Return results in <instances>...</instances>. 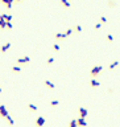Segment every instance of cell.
Here are the masks:
<instances>
[{
	"label": "cell",
	"mask_w": 120,
	"mask_h": 127,
	"mask_svg": "<svg viewBox=\"0 0 120 127\" xmlns=\"http://www.w3.org/2000/svg\"><path fill=\"white\" fill-rule=\"evenodd\" d=\"M102 72H103V66L102 65H96V66H94V68H91V70H90V76L91 77H98Z\"/></svg>",
	"instance_id": "6da1fadb"
},
{
	"label": "cell",
	"mask_w": 120,
	"mask_h": 127,
	"mask_svg": "<svg viewBox=\"0 0 120 127\" xmlns=\"http://www.w3.org/2000/svg\"><path fill=\"white\" fill-rule=\"evenodd\" d=\"M30 62V57L29 56H24V57H20V58H17L16 64L17 65H26Z\"/></svg>",
	"instance_id": "7a4b0ae2"
},
{
	"label": "cell",
	"mask_w": 120,
	"mask_h": 127,
	"mask_svg": "<svg viewBox=\"0 0 120 127\" xmlns=\"http://www.w3.org/2000/svg\"><path fill=\"white\" fill-rule=\"evenodd\" d=\"M89 85L91 86L92 89H96V88H99V86H100V82L96 79V77H91V79H90Z\"/></svg>",
	"instance_id": "3957f363"
},
{
	"label": "cell",
	"mask_w": 120,
	"mask_h": 127,
	"mask_svg": "<svg viewBox=\"0 0 120 127\" xmlns=\"http://www.w3.org/2000/svg\"><path fill=\"white\" fill-rule=\"evenodd\" d=\"M7 115H8V110H7V107L4 106V105H0V118H7Z\"/></svg>",
	"instance_id": "277c9868"
},
{
	"label": "cell",
	"mask_w": 120,
	"mask_h": 127,
	"mask_svg": "<svg viewBox=\"0 0 120 127\" xmlns=\"http://www.w3.org/2000/svg\"><path fill=\"white\" fill-rule=\"evenodd\" d=\"M11 46H12V44H11V42H5L4 45H1V46H0V53H1V54H4L7 50H9V49H11Z\"/></svg>",
	"instance_id": "5b68a950"
},
{
	"label": "cell",
	"mask_w": 120,
	"mask_h": 127,
	"mask_svg": "<svg viewBox=\"0 0 120 127\" xmlns=\"http://www.w3.org/2000/svg\"><path fill=\"white\" fill-rule=\"evenodd\" d=\"M78 113H79V116H82V118H86V116L89 115V110L86 107H79L78 109Z\"/></svg>",
	"instance_id": "8992f818"
},
{
	"label": "cell",
	"mask_w": 120,
	"mask_h": 127,
	"mask_svg": "<svg viewBox=\"0 0 120 127\" xmlns=\"http://www.w3.org/2000/svg\"><path fill=\"white\" fill-rule=\"evenodd\" d=\"M0 1H1V4L5 6L7 9H11L12 8V4L15 3V0H0Z\"/></svg>",
	"instance_id": "52a82bcc"
},
{
	"label": "cell",
	"mask_w": 120,
	"mask_h": 127,
	"mask_svg": "<svg viewBox=\"0 0 120 127\" xmlns=\"http://www.w3.org/2000/svg\"><path fill=\"white\" fill-rule=\"evenodd\" d=\"M60 4L63 7V8L69 9L70 7H71V3H70V0H60Z\"/></svg>",
	"instance_id": "ba28073f"
},
{
	"label": "cell",
	"mask_w": 120,
	"mask_h": 127,
	"mask_svg": "<svg viewBox=\"0 0 120 127\" xmlns=\"http://www.w3.org/2000/svg\"><path fill=\"white\" fill-rule=\"evenodd\" d=\"M54 39H55V40H60V41H61V40L67 39V36L65 34V32H60V33H55V34H54Z\"/></svg>",
	"instance_id": "9c48e42d"
},
{
	"label": "cell",
	"mask_w": 120,
	"mask_h": 127,
	"mask_svg": "<svg viewBox=\"0 0 120 127\" xmlns=\"http://www.w3.org/2000/svg\"><path fill=\"white\" fill-rule=\"evenodd\" d=\"M44 85H45L46 88L48 89H50V90H53V89H55V85L53 83V82L51 81H49V79H45V81H44Z\"/></svg>",
	"instance_id": "30bf717a"
},
{
	"label": "cell",
	"mask_w": 120,
	"mask_h": 127,
	"mask_svg": "<svg viewBox=\"0 0 120 127\" xmlns=\"http://www.w3.org/2000/svg\"><path fill=\"white\" fill-rule=\"evenodd\" d=\"M34 124H36V126H44V124H45V118H44V116H37Z\"/></svg>",
	"instance_id": "8fae6325"
},
{
	"label": "cell",
	"mask_w": 120,
	"mask_h": 127,
	"mask_svg": "<svg viewBox=\"0 0 120 127\" xmlns=\"http://www.w3.org/2000/svg\"><path fill=\"white\" fill-rule=\"evenodd\" d=\"M77 124H78V126H87V122L85 121V118L78 116V118H77Z\"/></svg>",
	"instance_id": "7c38bea8"
},
{
	"label": "cell",
	"mask_w": 120,
	"mask_h": 127,
	"mask_svg": "<svg viewBox=\"0 0 120 127\" xmlns=\"http://www.w3.org/2000/svg\"><path fill=\"white\" fill-rule=\"evenodd\" d=\"M28 110L32 111V113H36V111H38V107L33 103H28Z\"/></svg>",
	"instance_id": "4fadbf2b"
},
{
	"label": "cell",
	"mask_w": 120,
	"mask_h": 127,
	"mask_svg": "<svg viewBox=\"0 0 120 127\" xmlns=\"http://www.w3.org/2000/svg\"><path fill=\"white\" fill-rule=\"evenodd\" d=\"M117 66H119V61H117V60H115V61H112L111 64L108 65V69H110V70H112V69H116Z\"/></svg>",
	"instance_id": "5bb4252c"
},
{
	"label": "cell",
	"mask_w": 120,
	"mask_h": 127,
	"mask_svg": "<svg viewBox=\"0 0 120 127\" xmlns=\"http://www.w3.org/2000/svg\"><path fill=\"white\" fill-rule=\"evenodd\" d=\"M11 72H12V73H20V72H21V65H15V66H12V68H11Z\"/></svg>",
	"instance_id": "9a60e30c"
},
{
	"label": "cell",
	"mask_w": 120,
	"mask_h": 127,
	"mask_svg": "<svg viewBox=\"0 0 120 127\" xmlns=\"http://www.w3.org/2000/svg\"><path fill=\"white\" fill-rule=\"evenodd\" d=\"M0 29H7V21L3 17H0Z\"/></svg>",
	"instance_id": "2e32d148"
},
{
	"label": "cell",
	"mask_w": 120,
	"mask_h": 127,
	"mask_svg": "<svg viewBox=\"0 0 120 127\" xmlns=\"http://www.w3.org/2000/svg\"><path fill=\"white\" fill-rule=\"evenodd\" d=\"M1 17H3L5 21H12V19H13L12 15H9V13H3V15H1Z\"/></svg>",
	"instance_id": "e0dca14e"
},
{
	"label": "cell",
	"mask_w": 120,
	"mask_h": 127,
	"mask_svg": "<svg viewBox=\"0 0 120 127\" xmlns=\"http://www.w3.org/2000/svg\"><path fill=\"white\" fill-rule=\"evenodd\" d=\"M49 105H50L51 107H57L58 105H60V101H58V99H53V101L49 102Z\"/></svg>",
	"instance_id": "ac0fdd59"
},
{
	"label": "cell",
	"mask_w": 120,
	"mask_h": 127,
	"mask_svg": "<svg viewBox=\"0 0 120 127\" xmlns=\"http://www.w3.org/2000/svg\"><path fill=\"white\" fill-rule=\"evenodd\" d=\"M51 48H53V50H54V52H60L61 50V46H60V44H58V42L53 44V45H51Z\"/></svg>",
	"instance_id": "d6986e66"
},
{
	"label": "cell",
	"mask_w": 120,
	"mask_h": 127,
	"mask_svg": "<svg viewBox=\"0 0 120 127\" xmlns=\"http://www.w3.org/2000/svg\"><path fill=\"white\" fill-rule=\"evenodd\" d=\"M107 6H108L110 8H114V7H116V1H115V0H108Z\"/></svg>",
	"instance_id": "ffe728a7"
},
{
	"label": "cell",
	"mask_w": 120,
	"mask_h": 127,
	"mask_svg": "<svg viewBox=\"0 0 120 127\" xmlns=\"http://www.w3.org/2000/svg\"><path fill=\"white\" fill-rule=\"evenodd\" d=\"M82 31H83V28L79 25V24H77V25L74 27V32H77V33H80Z\"/></svg>",
	"instance_id": "44dd1931"
},
{
	"label": "cell",
	"mask_w": 120,
	"mask_h": 127,
	"mask_svg": "<svg viewBox=\"0 0 120 127\" xmlns=\"http://www.w3.org/2000/svg\"><path fill=\"white\" fill-rule=\"evenodd\" d=\"M7 121H8V123L9 124H11V126H13V124H15V121H13V119H12V116L11 115H9V114H8V115H7Z\"/></svg>",
	"instance_id": "7402d4cb"
},
{
	"label": "cell",
	"mask_w": 120,
	"mask_h": 127,
	"mask_svg": "<svg viewBox=\"0 0 120 127\" xmlns=\"http://www.w3.org/2000/svg\"><path fill=\"white\" fill-rule=\"evenodd\" d=\"M69 126H70V127H77V126H78V124H77V118L69 122Z\"/></svg>",
	"instance_id": "603a6c76"
},
{
	"label": "cell",
	"mask_w": 120,
	"mask_h": 127,
	"mask_svg": "<svg viewBox=\"0 0 120 127\" xmlns=\"http://www.w3.org/2000/svg\"><path fill=\"white\" fill-rule=\"evenodd\" d=\"M73 32H74V28H69V29H66V31H65V34L69 37L70 34H73Z\"/></svg>",
	"instance_id": "cb8c5ba5"
},
{
	"label": "cell",
	"mask_w": 120,
	"mask_h": 127,
	"mask_svg": "<svg viewBox=\"0 0 120 127\" xmlns=\"http://www.w3.org/2000/svg\"><path fill=\"white\" fill-rule=\"evenodd\" d=\"M54 57H49L48 60H46V64H48V65H51V64H54Z\"/></svg>",
	"instance_id": "d4e9b609"
},
{
	"label": "cell",
	"mask_w": 120,
	"mask_h": 127,
	"mask_svg": "<svg viewBox=\"0 0 120 127\" xmlns=\"http://www.w3.org/2000/svg\"><path fill=\"white\" fill-rule=\"evenodd\" d=\"M102 25H103V24L99 21V23H96V24L94 25V29H95V31H98V29H100V28H102Z\"/></svg>",
	"instance_id": "484cf974"
},
{
	"label": "cell",
	"mask_w": 120,
	"mask_h": 127,
	"mask_svg": "<svg viewBox=\"0 0 120 127\" xmlns=\"http://www.w3.org/2000/svg\"><path fill=\"white\" fill-rule=\"evenodd\" d=\"M99 21H100V23H102V24H107V19H106V17H104V16H100Z\"/></svg>",
	"instance_id": "4316f807"
},
{
	"label": "cell",
	"mask_w": 120,
	"mask_h": 127,
	"mask_svg": "<svg viewBox=\"0 0 120 127\" xmlns=\"http://www.w3.org/2000/svg\"><path fill=\"white\" fill-rule=\"evenodd\" d=\"M107 41H110V42H112V41H114V36H112L111 33H108V34H107Z\"/></svg>",
	"instance_id": "83f0119b"
},
{
	"label": "cell",
	"mask_w": 120,
	"mask_h": 127,
	"mask_svg": "<svg viewBox=\"0 0 120 127\" xmlns=\"http://www.w3.org/2000/svg\"><path fill=\"white\" fill-rule=\"evenodd\" d=\"M13 25H12V21H7V29H12Z\"/></svg>",
	"instance_id": "f1b7e54d"
},
{
	"label": "cell",
	"mask_w": 120,
	"mask_h": 127,
	"mask_svg": "<svg viewBox=\"0 0 120 127\" xmlns=\"http://www.w3.org/2000/svg\"><path fill=\"white\" fill-rule=\"evenodd\" d=\"M23 0H15V3H21Z\"/></svg>",
	"instance_id": "f546056e"
},
{
	"label": "cell",
	"mask_w": 120,
	"mask_h": 127,
	"mask_svg": "<svg viewBox=\"0 0 120 127\" xmlns=\"http://www.w3.org/2000/svg\"><path fill=\"white\" fill-rule=\"evenodd\" d=\"M3 93V89H1V86H0V94Z\"/></svg>",
	"instance_id": "4dcf8cb0"
},
{
	"label": "cell",
	"mask_w": 120,
	"mask_h": 127,
	"mask_svg": "<svg viewBox=\"0 0 120 127\" xmlns=\"http://www.w3.org/2000/svg\"><path fill=\"white\" fill-rule=\"evenodd\" d=\"M0 17H1V15H0Z\"/></svg>",
	"instance_id": "1f68e13d"
}]
</instances>
